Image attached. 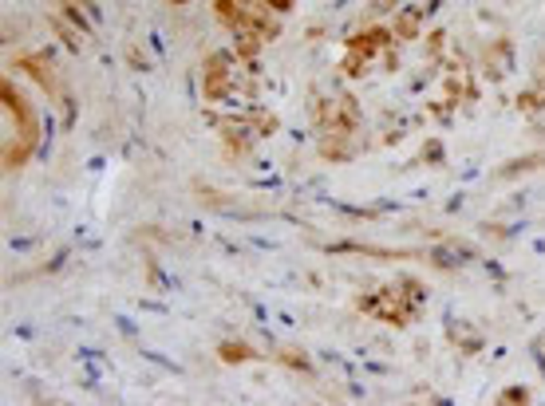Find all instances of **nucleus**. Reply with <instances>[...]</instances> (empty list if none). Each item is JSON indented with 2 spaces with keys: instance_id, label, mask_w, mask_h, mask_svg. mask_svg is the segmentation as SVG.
Wrapping results in <instances>:
<instances>
[{
  "instance_id": "obj_1",
  "label": "nucleus",
  "mask_w": 545,
  "mask_h": 406,
  "mask_svg": "<svg viewBox=\"0 0 545 406\" xmlns=\"http://www.w3.org/2000/svg\"><path fill=\"white\" fill-rule=\"evenodd\" d=\"M0 99H4V115H13V126H16V138L4 143V170H20L28 162V154L36 151V115L8 79L0 83Z\"/></svg>"
},
{
  "instance_id": "obj_2",
  "label": "nucleus",
  "mask_w": 545,
  "mask_h": 406,
  "mask_svg": "<svg viewBox=\"0 0 545 406\" xmlns=\"http://www.w3.org/2000/svg\"><path fill=\"white\" fill-rule=\"evenodd\" d=\"M423 300V292H419V284L415 281H403V284H391V289H380V292H372L368 300L360 304L368 315H375V320H391L395 328H403V324L411 320V308Z\"/></svg>"
},
{
  "instance_id": "obj_3",
  "label": "nucleus",
  "mask_w": 545,
  "mask_h": 406,
  "mask_svg": "<svg viewBox=\"0 0 545 406\" xmlns=\"http://www.w3.org/2000/svg\"><path fill=\"white\" fill-rule=\"evenodd\" d=\"M383 48H388V28H368V32H360L356 39H348V72H364V64H368L372 56H380Z\"/></svg>"
},
{
  "instance_id": "obj_4",
  "label": "nucleus",
  "mask_w": 545,
  "mask_h": 406,
  "mask_svg": "<svg viewBox=\"0 0 545 406\" xmlns=\"http://www.w3.org/2000/svg\"><path fill=\"white\" fill-rule=\"evenodd\" d=\"M321 131L324 138H352V126L360 123V115H356L352 99H332L329 107H324V118H321Z\"/></svg>"
},
{
  "instance_id": "obj_5",
  "label": "nucleus",
  "mask_w": 545,
  "mask_h": 406,
  "mask_svg": "<svg viewBox=\"0 0 545 406\" xmlns=\"http://www.w3.org/2000/svg\"><path fill=\"white\" fill-rule=\"evenodd\" d=\"M202 91H206V99H222L230 91V59L225 56H210L206 75H202Z\"/></svg>"
},
{
  "instance_id": "obj_6",
  "label": "nucleus",
  "mask_w": 545,
  "mask_h": 406,
  "mask_svg": "<svg viewBox=\"0 0 545 406\" xmlns=\"http://www.w3.org/2000/svg\"><path fill=\"white\" fill-rule=\"evenodd\" d=\"M20 67H24V72L36 79V83H44V91L52 95V99H59V83H56V75H52V64H48V59L24 56V59H20Z\"/></svg>"
},
{
  "instance_id": "obj_7",
  "label": "nucleus",
  "mask_w": 545,
  "mask_h": 406,
  "mask_svg": "<svg viewBox=\"0 0 545 406\" xmlns=\"http://www.w3.org/2000/svg\"><path fill=\"white\" fill-rule=\"evenodd\" d=\"M217 355H222V363H245V359H253V348H245L242 340H225L222 348H217Z\"/></svg>"
},
{
  "instance_id": "obj_8",
  "label": "nucleus",
  "mask_w": 545,
  "mask_h": 406,
  "mask_svg": "<svg viewBox=\"0 0 545 406\" xmlns=\"http://www.w3.org/2000/svg\"><path fill=\"white\" fill-rule=\"evenodd\" d=\"M415 28H419V16L408 13V16H400V24H395V32H400V36H415Z\"/></svg>"
},
{
  "instance_id": "obj_9",
  "label": "nucleus",
  "mask_w": 545,
  "mask_h": 406,
  "mask_svg": "<svg viewBox=\"0 0 545 406\" xmlns=\"http://www.w3.org/2000/svg\"><path fill=\"white\" fill-rule=\"evenodd\" d=\"M281 363H289V367H301V371H309V359H304V355L301 351H281Z\"/></svg>"
},
{
  "instance_id": "obj_10",
  "label": "nucleus",
  "mask_w": 545,
  "mask_h": 406,
  "mask_svg": "<svg viewBox=\"0 0 545 406\" xmlns=\"http://www.w3.org/2000/svg\"><path fill=\"white\" fill-rule=\"evenodd\" d=\"M530 394L526 391H502V402H526Z\"/></svg>"
},
{
  "instance_id": "obj_11",
  "label": "nucleus",
  "mask_w": 545,
  "mask_h": 406,
  "mask_svg": "<svg viewBox=\"0 0 545 406\" xmlns=\"http://www.w3.org/2000/svg\"><path fill=\"white\" fill-rule=\"evenodd\" d=\"M261 4H269L273 13H289V8H293V0H261Z\"/></svg>"
},
{
  "instance_id": "obj_12",
  "label": "nucleus",
  "mask_w": 545,
  "mask_h": 406,
  "mask_svg": "<svg viewBox=\"0 0 545 406\" xmlns=\"http://www.w3.org/2000/svg\"><path fill=\"white\" fill-rule=\"evenodd\" d=\"M171 4H186V0H171Z\"/></svg>"
}]
</instances>
